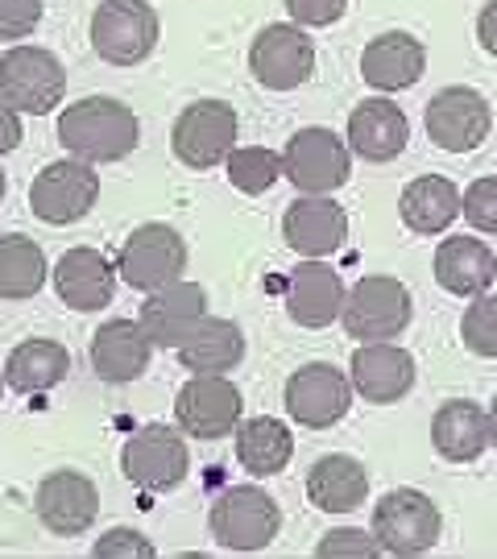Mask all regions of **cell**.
<instances>
[{
    "label": "cell",
    "mask_w": 497,
    "mask_h": 559,
    "mask_svg": "<svg viewBox=\"0 0 497 559\" xmlns=\"http://www.w3.org/2000/svg\"><path fill=\"white\" fill-rule=\"evenodd\" d=\"M141 141V120L129 104L113 96H87L62 108L59 117V145L80 162L108 166L129 158Z\"/></svg>",
    "instance_id": "obj_1"
},
{
    "label": "cell",
    "mask_w": 497,
    "mask_h": 559,
    "mask_svg": "<svg viewBox=\"0 0 497 559\" xmlns=\"http://www.w3.org/2000/svg\"><path fill=\"white\" fill-rule=\"evenodd\" d=\"M208 531L224 551H261L279 539L282 510L258 485H233L212 501Z\"/></svg>",
    "instance_id": "obj_2"
},
{
    "label": "cell",
    "mask_w": 497,
    "mask_h": 559,
    "mask_svg": "<svg viewBox=\"0 0 497 559\" xmlns=\"http://www.w3.org/2000/svg\"><path fill=\"white\" fill-rule=\"evenodd\" d=\"M67 96V67L46 46H13L0 55V100L29 117L55 112Z\"/></svg>",
    "instance_id": "obj_3"
},
{
    "label": "cell",
    "mask_w": 497,
    "mask_h": 559,
    "mask_svg": "<svg viewBox=\"0 0 497 559\" xmlns=\"http://www.w3.org/2000/svg\"><path fill=\"white\" fill-rule=\"evenodd\" d=\"M282 175L298 195H332L353 175V150L323 124H307L282 145Z\"/></svg>",
    "instance_id": "obj_4"
},
{
    "label": "cell",
    "mask_w": 497,
    "mask_h": 559,
    "mask_svg": "<svg viewBox=\"0 0 497 559\" xmlns=\"http://www.w3.org/2000/svg\"><path fill=\"white\" fill-rule=\"evenodd\" d=\"M120 473L145 493L179 489L191 473V452L182 440V427H166V423L138 427L120 448Z\"/></svg>",
    "instance_id": "obj_5"
},
{
    "label": "cell",
    "mask_w": 497,
    "mask_h": 559,
    "mask_svg": "<svg viewBox=\"0 0 497 559\" xmlns=\"http://www.w3.org/2000/svg\"><path fill=\"white\" fill-rule=\"evenodd\" d=\"M158 13L150 0H99L92 13V50L113 67H138L158 46Z\"/></svg>",
    "instance_id": "obj_6"
},
{
    "label": "cell",
    "mask_w": 497,
    "mask_h": 559,
    "mask_svg": "<svg viewBox=\"0 0 497 559\" xmlns=\"http://www.w3.org/2000/svg\"><path fill=\"white\" fill-rule=\"evenodd\" d=\"M117 274L141 295L162 290L187 274V240L162 221L138 224L120 245Z\"/></svg>",
    "instance_id": "obj_7"
},
{
    "label": "cell",
    "mask_w": 497,
    "mask_h": 559,
    "mask_svg": "<svg viewBox=\"0 0 497 559\" xmlns=\"http://www.w3.org/2000/svg\"><path fill=\"white\" fill-rule=\"evenodd\" d=\"M374 539L381 543L386 556H423L439 543L443 519L439 506L418 489H390L386 498L374 506V522H369Z\"/></svg>",
    "instance_id": "obj_8"
},
{
    "label": "cell",
    "mask_w": 497,
    "mask_h": 559,
    "mask_svg": "<svg viewBox=\"0 0 497 559\" xmlns=\"http://www.w3.org/2000/svg\"><path fill=\"white\" fill-rule=\"evenodd\" d=\"M415 316L411 290L390 274H369L360 278L348 299H344V332L357 344H374V340H398V332H406V323Z\"/></svg>",
    "instance_id": "obj_9"
},
{
    "label": "cell",
    "mask_w": 497,
    "mask_h": 559,
    "mask_svg": "<svg viewBox=\"0 0 497 559\" xmlns=\"http://www.w3.org/2000/svg\"><path fill=\"white\" fill-rule=\"evenodd\" d=\"M237 108L224 100H196L187 104L170 129V150L191 170L224 166V158L237 150Z\"/></svg>",
    "instance_id": "obj_10"
},
{
    "label": "cell",
    "mask_w": 497,
    "mask_h": 559,
    "mask_svg": "<svg viewBox=\"0 0 497 559\" xmlns=\"http://www.w3.org/2000/svg\"><path fill=\"white\" fill-rule=\"evenodd\" d=\"M423 124H427V138L436 141L443 154H473L485 145L489 129H494V108L477 87L457 83V87H443L427 100Z\"/></svg>",
    "instance_id": "obj_11"
},
{
    "label": "cell",
    "mask_w": 497,
    "mask_h": 559,
    "mask_svg": "<svg viewBox=\"0 0 497 559\" xmlns=\"http://www.w3.org/2000/svg\"><path fill=\"white\" fill-rule=\"evenodd\" d=\"M249 71L270 92H295L316 71V41L295 21H274L249 46Z\"/></svg>",
    "instance_id": "obj_12"
},
{
    "label": "cell",
    "mask_w": 497,
    "mask_h": 559,
    "mask_svg": "<svg viewBox=\"0 0 497 559\" xmlns=\"http://www.w3.org/2000/svg\"><path fill=\"white\" fill-rule=\"evenodd\" d=\"M353 381L340 373L336 365H323V360H311V365H298L295 373L286 378V390H282V402H286V415L307 427V431H323V427H336L348 406H353Z\"/></svg>",
    "instance_id": "obj_13"
},
{
    "label": "cell",
    "mask_w": 497,
    "mask_h": 559,
    "mask_svg": "<svg viewBox=\"0 0 497 559\" xmlns=\"http://www.w3.org/2000/svg\"><path fill=\"white\" fill-rule=\"evenodd\" d=\"M99 200V175L92 162L67 158L50 162L29 187V212L42 224H75L83 221Z\"/></svg>",
    "instance_id": "obj_14"
},
{
    "label": "cell",
    "mask_w": 497,
    "mask_h": 559,
    "mask_svg": "<svg viewBox=\"0 0 497 559\" xmlns=\"http://www.w3.org/2000/svg\"><path fill=\"white\" fill-rule=\"evenodd\" d=\"M240 390L228 373H191L175 399V419L191 440H224L240 427Z\"/></svg>",
    "instance_id": "obj_15"
},
{
    "label": "cell",
    "mask_w": 497,
    "mask_h": 559,
    "mask_svg": "<svg viewBox=\"0 0 497 559\" xmlns=\"http://www.w3.org/2000/svg\"><path fill=\"white\" fill-rule=\"evenodd\" d=\"M34 514L59 539H75L83 531H92L99 514L96 480L75 473V468H59V473L42 477L38 493H34Z\"/></svg>",
    "instance_id": "obj_16"
},
{
    "label": "cell",
    "mask_w": 497,
    "mask_h": 559,
    "mask_svg": "<svg viewBox=\"0 0 497 559\" xmlns=\"http://www.w3.org/2000/svg\"><path fill=\"white\" fill-rule=\"evenodd\" d=\"M348 381L365 402L374 406H390L402 402L415 385V357L406 348H398L394 340H374L360 344L353 360H348Z\"/></svg>",
    "instance_id": "obj_17"
},
{
    "label": "cell",
    "mask_w": 497,
    "mask_h": 559,
    "mask_svg": "<svg viewBox=\"0 0 497 559\" xmlns=\"http://www.w3.org/2000/svg\"><path fill=\"white\" fill-rule=\"evenodd\" d=\"M344 299H348V290L336 270L323 265V258H307L286 278V316L298 328H311V332L332 328L344 311Z\"/></svg>",
    "instance_id": "obj_18"
},
{
    "label": "cell",
    "mask_w": 497,
    "mask_h": 559,
    "mask_svg": "<svg viewBox=\"0 0 497 559\" xmlns=\"http://www.w3.org/2000/svg\"><path fill=\"white\" fill-rule=\"evenodd\" d=\"M282 240L298 258H328L348 240V212L332 195H303L282 212Z\"/></svg>",
    "instance_id": "obj_19"
},
{
    "label": "cell",
    "mask_w": 497,
    "mask_h": 559,
    "mask_svg": "<svg viewBox=\"0 0 497 559\" xmlns=\"http://www.w3.org/2000/svg\"><path fill=\"white\" fill-rule=\"evenodd\" d=\"M92 369L99 381L108 385H129V381L145 378L150 360H154V340L141 328V320H108L92 336Z\"/></svg>",
    "instance_id": "obj_20"
},
{
    "label": "cell",
    "mask_w": 497,
    "mask_h": 559,
    "mask_svg": "<svg viewBox=\"0 0 497 559\" xmlns=\"http://www.w3.org/2000/svg\"><path fill=\"white\" fill-rule=\"evenodd\" d=\"M208 316V290L199 282H170L162 290H150L141 302V328L150 332L154 348H179L191 336V328Z\"/></svg>",
    "instance_id": "obj_21"
},
{
    "label": "cell",
    "mask_w": 497,
    "mask_h": 559,
    "mask_svg": "<svg viewBox=\"0 0 497 559\" xmlns=\"http://www.w3.org/2000/svg\"><path fill=\"white\" fill-rule=\"evenodd\" d=\"M423 71H427V46L415 34L390 29V34L365 41V50H360V80L381 96L415 87L423 80Z\"/></svg>",
    "instance_id": "obj_22"
},
{
    "label": "cell",
    "mask_w": 497,
    "mask_h": 559,
    "mask_svg": "<svg viewBox=\"0 0 497 559\" xmlns=\"http://www.w3.org/2000/svg\"><path fill=\"white\" fill-rule=\"evenodd\" d=\"M55 290L71 311H99L117 295V265L92 245H75L55 265Z\"/></svg>",
    "instance_id": "obj_23"
},
{
    "label": "cell",
    "mask_w": 497,
    "mask_h": 559,
    "mask_svg": "<svg viewBox=\"0 0 497 559\" xmlns=\"http://www.w3.org/2000/svg\"><path fill=\"white\" fill-rule=\"evenodd\" d=\"M411 141V120L386 96L360 100L348 112V150L365 162H394Z\"/></svg>",
    "instance_id": "obj_24"
},
{
    "label": "cell",
    "mask_w": 497,
    "mask_h": 559,
    "mask_svg": "<svg viewBox=\"0 0 497 559\" xmlns=\"http://www.w3.org/2000/svg\"><path fill=\"white\" fill-rule=\"evenodd\" d=\"M497 278L494 249L481 237H443L436 249V282L457 299H477Z\"/></svg>",
    "instance_id": "obj_25"
},
{
    "label": "cell",
    "mask_w": 497,
    "mask_h": 559,
    "mask_svg": "<svg viewBox=\"0 0 497 559\" xmlns=\"http://www.w3.org/2000/svg\"><path fill=\"white\" fill-rule=\"evenodd\" d=\"M460 191L452 179L443 175H418L402 187V200H398V212H402V224L418 233V237H439L448 233L452 224L460 221Z\"/></svg>",
    "instance_id": "obj_26"
},
{
    "label": "cell",
    "mask_w": 497,
    "mask_h": 559,
    "mask_svg": "<svg viewBox=\"0 0 497 559\" xmlns=\"http://www.w3.org/2000/svg\"><path fill=\"white\" fill-rule=\"evenodd\" d=\"M307 498L323 514H353L369 498V473L357 456H319L307 473Z\"/></svg>",
    "instance_id": "obj_27"
},
{
    "label": "cell",
    "mask_w": 497,
    "mask_h": 559,
    "mask_svg": "<svg viewBox=\"0 0 497 559\" xmlns=\"http://www.w3.org/2000/svg\"><path fill=\"white\" fill-rule=\"evenodd\" d=\"M431 443L443 460L452 464H473L489 448V411L469 399L443 402L431 419Z\"/></svg>",
    "instance_id": "obj_28"
},
{
    "label": "cell",
    "mask_w": 497,
    "mask_h": 559,
    "mask_svg": "<svg viewBox=\"0 0 497 559\" xmlns=\"http://www.w3.org/2000/svg\"><path fill=\"white\" fill-rule=\"evenodd\" d=\"M175 353L187 373H233L245 360V332L233 320L203 316Z\"/></svg>",
    "instance_id": "obj_29"
},
{
    "label": "cell",
    "mask_w": 497,
    "mask_h": 559,
    "mask_svg": "<svg viewBox=\"0 0 497 559\" xmlns=\"http://www.w3.org/2000/svg\"><path fill=\"white\" fill-rule=\"evenodd\" d=\"M71 373V353L59 340H21L17 348L4 357V385L17 390V394H46L62 385Z\"/></svg>",
    "instance_id": "obj_30"
},
{
    "label": "cell",
    "mask_w": 497,
    "mask_h": 559,
    "mask_svg": "<svg viewBox=\"0 0 497 559\" xmlns=\"http://www.w3.org/2000/svg\"><path fill=\"white\" fill-rule=\"evenodd\" d=\"M295 456V436L286 431V423L258 415L237 427V460L249 477H279Z\"/></svg>",
    "instance_id": "obj_31"
},
{
    "label": "cell",
    "mask_w": 497,
    "mask_h": 559,
    "mask_svg": "<svg viewBox=\"0 0 497 559\" xmlns=\"http://www.w3.org/2000/svg\"><path fill=\"white\" fill-rule=\"evenodd\" d=\"M46 253L34 237H0V299H34L46 286Z\"/></svg>",
    "instance_id": "obj_32"
},
{
    "label": "cell",
    "mask_w": 497,
    "mask_h": 559,
    "mask_svg": "<svg viewBox=\"0 0 497 559\" xmlns=\"http://www.w3.org/2000/svg\"><path fill=\"white\" fill-rule=\"evenodd\" d=\"M224 170H228V182L237 191H245V195H265L282 179V154L265 150V145H237L224 158Z\"/></svg>",
    "instance_id": "obj_33"
},
{
    "label": "cell",
    "mask_w": 497,
    "mask_h": 559,
    "mask_svg": "<svg viewBox=\"0 0 497 559\" xmlns=\"http://www.w3.org/2000/svg\"><path fill=\"white\" fill-rule=\"evenodd\" d=\"M460 340L477 357H497V295L485 290V295H477V299L464 307Z\"/></svg>",
    "instance_id": "obj_34"
},
{
    "label": "cell",
    "mask_w": 497,
    "mask_h": 559,
    "mask_svg": "<svg viewBox=\"0 0 497 559\" xmlns=\"http://www.w3.org/2000/svg\"><path fill=\"white\" fill-rule=\"evenodd\" d=\"M460 216L469 221V228H477V233H497V175L473 179L464 187Z\"/></svg>",
    "instance_id": "obj_35"
},
{
    "label": "cell",
    "mask_w": 497,
    "mask_h": 559,
    "mask_svg": "<svg viewBox=\"0 0 497 559\" xmlns=\"http://www.w3.org/2000/svg\"><path fill=\"white\" fill-rule=\"evenodd\" d=\"M316 556H344V559H378L386 556L381 543L374 539V531H360V526H340V531H328L323 539L316 543Z\"/></svg>",
    "instance_id": "obj_36"
},
{
    "label": "cell",
    "mask_w": 497,
    "mask_h": 559,
    "mask_svg": "<svg viewBox=\"0 0 497 559\" xmlns=\"http://www.w3.org/2000/svg\"><path fill=\"white\" fill-rule=\"evenodd\" d=\"M92 556L96 559H154L158 547L145 539L141 531H133V526H113V531H104L96 539Z\"/></svg>",
    "instance_id": "obj_37"
},
{
    "label": "cell",
    "mask_w": 497,
    "mask_h": 559,
    "mask_svg": "<svg viewBox=\"0 0 497 559\" xmlns=\"http://www.w3.org/2000/svg\"><path fill=\"white\" fill-rule=\"evenodd\" d=\"M42 21V0H0V38L21 41Z\"/></svg>",
    "instance_id": "obj_38"
},
{
    "label": "cell",
    "mask_w": 497,
    "mask_h": 559,
    "mask_svg": "<svg viewBox=\"0 0 497 559\" xmlns=\"http://www.w3.org/2000/svg\"><path fill=\"white\" fill-rule=\"evenodd\" d=\"M348 9V0H286V13L303 29H323V25H336Z\"/></svg>",
    "instance_id": "obj_39"
},
{
    "label": "cell",
    "mask_w": 497,
    "mask_h": 559,
    "mask_svg": "<svg viewBox=\"0 0 497 559\" xmlns=\"http://www.w3.org/2000/svg\"><path fill=\"white\" fill-rule=\"evenodd\" d=\"M21 145V112L0 100V158Z\"/></svg>",
    "instance_id": "obj_40"
},
{
    "label": "cell",
    "mask_w": 497,
    "mask_h": 559,
    "mask_svg": "<svg viewBox=\"0 0 497 559\" xmlns=\"http://www.w3.org/2000/svg\"><path fill=\"white\" fill-rule=\"evenodd\" d=\"M477 41L485 55H494L497 59V0H489V4L477 13Z\"/></svg>",
    "instance_id": "obj_41"
},
{
    "label": "cell",
    "mask_w": 497,
    "mask_h": 559,
    "mask_svg": "<svg viewBox=\"0 0 497 559\" xmlns=\"http://www.w3.org/2000/svg\"><path fill=\"white\" fill-rule=\"evenodd\" d=\"M489 440H494V448H497V394H494V402H489Z\"/></svg>",
    "instance_id": "obj_42"
},
{
    "label": "cell",
    "mask_w": 497,
    "mask_h": 559,
    "mask_svg": "<svg viewBox=\"0 0 497 559\" xmlns=\"http://www.w3.org/2000/svg\"><path fill=\"white\" fill-rule=\"evenodd\" d=\"M4 191H9V179H4V166H0V200H4Z\"/></svg>",
    "instance_id": "obj_43"
},
{
    "label": "cell",
    "mask_w": 497,
    "mask_h": 559,
    "mask_svg": "<svg viewBox=\"0 0 497 559\" xmlns=\"http://www.w3.org/2000/svg\"><path fill=\"white\" fill-rule=\"evenodd\" d=\"M4 390H9V385H4V369H0V394H4Z\"/></svg>",
    "instance_id": "obj_44"
}]
</instances>
